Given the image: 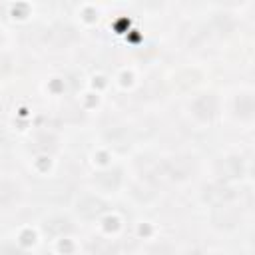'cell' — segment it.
I'll return each mask as SVG.
<instances>
[{"mask_svg": "<svg viewBox=\"0 0 255 255\" xmlns=\"http://www.w3.org/2000/svg\"><path fill=\"white\" fill-rule=\"evenodd\" d=\"M161 169L171 179H185L195 171V159L191 155H175L165 159Z\"/></svg>", "mask_w": 255, "mask_h": 255, "instance_id": "cell-1", "label": "cell"}, {"mask_svg": "<svg viewBox=\"0 0 255 255\" xmlns=\"http://www.w3.org/2000/svg\"><path fill=\"white\" fill-rule=\"evenodd\" d=\"M243 171H245L243 159L237 157V155L221 157V159L215 163V173H217L221 179H233V177H239V175H243Z\"/></svg>", "mask_w": 255, "mask_h": 255, "instance_id": "cell-2", "label": "cell"}, {"mask_svg": "<svg viewBox=\"0 0 255 255\" xmlns=\"http://www.w3.org/2000/svg\"><path fill=\"white\" fill-rule=\"evenodd\" d=\"M189 108H191V114H193L197 120L207 122V120H211L213 114H215V98H213L211 94H201V96H197V98L191 102Z\"/></svg>", "mask_w": 255, "mask_h": 255, "instance_id": "cell-3", "label": "cell"}, {"mask_svg": "<svg viewBox=\"0 0 255 255\" xmlns=\"http://www.w3.org/2000/svg\"><path fill=\"white\" fill-rule=\"evenodd\" d=\"M235 189L223 185V183H215V185H207L203 189V199L213 203V205H223V203H229L233 197H235Z\"/></svg>", "mask_w": 255, "mask_h": 255, "instance_id": "cell-4", "label": "cell"}, {"mask_svg": "<svg viewBox=\"0 0 255 255\" xmlns=\"http://www.w3.org/2000/svg\"><path fill=\"white\" fill-rule=\"evenodd\" d=\"M211 219H213V223H215V225H219V227H223V225H225V227H231V225H235V223H237V219H239V209L229 207L227 203L217 205V207L213 209Z\"/></svg>", "mask_w": 255, "mask_h": 255, "instance_id": "cell-5", "label": "cell"}, {"mask_svg": "<svg viewBox=\"0 0 255 255\" xmlns=\"http://www.w3.org/2000/svg\"><path fill=\"white\" fill-rule=\"evenodd\" d=\"M108 209V205L98 199V197H84L80 203H78V211L84 215V217H96L100 213H104Z\"/></svg>", "mask_w": 255, "mask_h": 255, "instance_id": "cell-6", "label": "cell"}, {"mask_svg": "<svg viewBox=\"0 0 255 255\" xmlns=\"http://www.w3.org/2000/svg\"><path fill=\"white\" fill-rule=\"evenodd\" d=\"M253 112H255V100H253V96L251 94L237 96V100H235V114L241 120H251L253 118Z\"/></svg>", "mask_w": 255, "mask_h": 255, "instance_id": "cell-7", "label": "cell"}, {"mask_svg": "<svg viewBox=\"0 0 255 255\" xmlns=\"http://www.w3.org/2000/svg\"><path fill=\"white\" fill-rule=\"evenodd\" d=\"M20 195V189L14 181L8 179H0V205H12Z\"/></svg>", "mask_w": 255, "mask_h": 255, "instance_id": "cell-8", "label": "cell"}, {"mask_svg": "<svg viewBox=\"0 0 255 255\" xmlns=\"http://www.w3.org/2000/svg\"><path fill=\"white\" fill-rule=\"evenodd\" d=\"M44 229L52 235H62V233H68L72 229V223L66 217H52L44 223Z\"/></svg>", "mask_w": 255, "mask_h": 255, "instance_id": "cell-9", "label": "cell"}, {"mask_svg": "<svg viewBox=\"0 0 255 255\" xmlns=\"http://www.w3.org/2000/svg\"><path fill=\"white\" fill-rule=\"evenodd\" d=\"M108 139H110L114 145H118V147H126V145L131 143L133 137H131L129 129H126V128H116V129L108 131Z\"/></svg>", "mask_w": 255, "mask_h": 255, "instance_id": "cell-10", "label": "cell"}, {"mask_svg": "<svg viewBox=\"0 0 255 255\" xmlns=\"http://www.w3.org/2000/svg\"><path fill=\"white\" fill-rule=\"evenodd\" d=\"M94 181L98 185H102L104 189H116L118 183H120V171L118 169H114V171H102V173L96 175Z\"/></svg>", "mask_w": 255, "mask_h": 255, "instance_id": "cell-11", "label": "cell"}, {"mask_svg": "<svg viewBox=\"0 0 255 255\" xmlns=\"http://www.w3.org/2000/svg\"><path fill=\"white\" fill-rule=\"evenodd\" d=\"M92 249L98 253V255H114L118 251V245L106 241V239H96V243H92Z\"/></svg>", "mask_w": 255, "mask_h": 255, "instance_id": "cell-12", "label": "cell"}, {"mask_svg": "<svg viewBox=\"0 0 255 255\" xmlns=\"http://www.w3.org/2000/svg\"><path fill=\"white\" fill-rule=\"evenodd\" d=\"M189 255H203V253H199V251H191Z\"/></svg>", "mask_w": 255, "mask_h": 255, "instance_id": "cell-13", "label": "cell"}]
</instances>
